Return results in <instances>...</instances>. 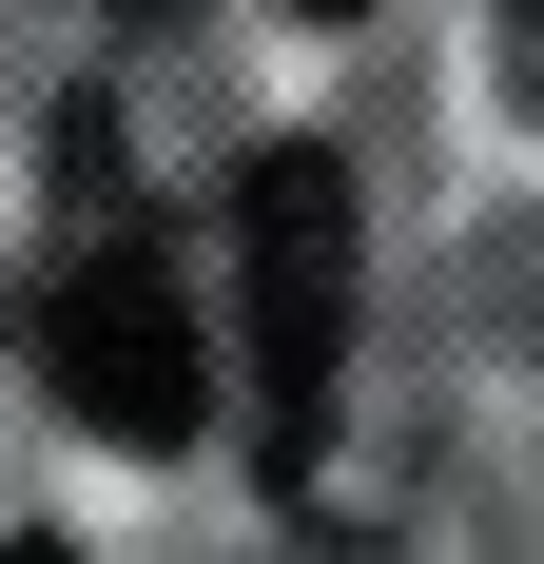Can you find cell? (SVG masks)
<instances>
[{
    "label": "cell",
    "mask_w": 544,
    "mask_h": 564,
    "mask_svg": "<svg viewBox=\"0 0 544 564\" xmlns=\"http://www.w3.org/2000/svg\"><path fill=\"white\" fill-rule=\"evenodd\" d=\"M0 564H78V545H0Z\"/></svg>",
    "instance_id": "4"
},
{
    "label": "cell",
    "mask_w": 544,
    "mask_h": 564,
    "mask_svg": "<svg viewBox=\"0 0 544 564\" xmlns=\"http://www.w3.org/2000/svg\"><path fill=\"white\" fill-rule=\"evenodd\" d=\"M350 292H370V253H350V175H330L312 137H272V156L233 175V370H253L272 467H312L330 390H350Z\"/></svg>",
    "instance_id": "1"
},
{
    "label": "cell",
    "mask_w": 544,
    "mask_h": 564,
    "mask_svg": "<svg viewBox=\"0 0 544 564\" xmlns=\"http://www.w3.org/2000/svg\"><path fill=\"white\" fill-rule=\"evenodd\" d=\"M40 390L78 409L98 448H195V429H215V332H195V292H175L156 234H98V253L40 292Z\"/></svg>",
    "instance_id": "2"
},
{
    "label": "cell",
    "mask_w": 544,
    "mask_h": 564,
    "mask_svg": "<svg viewBox=\"0 0 544 564\" xmlns=\"http://www.w3.org/2000/svg\"><path fill=\"white\" fill-rule=\"evenodd\" d=\"M292 20H370V0H292Z\"/></svg>",
    "instance_id": "3"
}]
</instances>
